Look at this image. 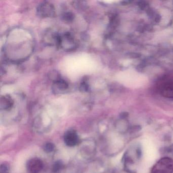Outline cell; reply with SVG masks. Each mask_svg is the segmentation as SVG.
<instances>
[{
    "instance_id": "cell-1",
    "label": "cell",
    "mask_w": 173,
    "mask_h": 173,
    "mask_svg": "<svg viewBox=\"0 0 173 173\" xmlns=\"http://www.w3.org/2000/svg\"><path fill=\"white\" fill-rule=\"evenodd\" d=\"M150 173H173V160L169 157L160 159L151 169Z\"/></svg>"
},
{
    "instance_id": "cell-2",
    "label": "cell",
    "mask_w": 173,
    "mask_h": 173,
    "mask_svg": "<svg viewBox=\"0 0 173 173\" xmlns=\"http://www.w3.org/2000/svg\"><path fill=\"white\" fill-rule=\"evenodd\" d=\"M37 12L41 17H55V8L53 5L48 2H43L40 4L37 8Z\"/></svg>"
},
{
    "instance_id": "cell-3",
    "label": "cell",
    "mask_w": 173,
    "mask_h": 173,
    "mask_svg": "<svg viewBox=\"0 0 173 173\" xmlns=\"http://www.w3.org/2000/svg\"><path fill=\"white\" fill-rule=\"evenodd\" d=\"M79 141L78 136L74 130H70L66 132L64 136V142L66 145L69 147L76 145Z\"/></svg>"
},
{
    "instance_id": "cell-4",
    "label": "cell",
    "mask_w": 173,
    "mask_h": 173,
    "mask_svg": "<svg viewBox=\"0 0 173 173\" xmlns=\"http://www.w3.org/2000/svg\"><path fill=\"white\" fill-rule=\"evenodd\" d=\"M27 167L30 173H38L43 168V163L40 159L34 158L27 162Z\"/></svg>"
},
{
    "instance_id": "cell-5",
    "label": "cell",
    "mask_w": 173,
    "mask_h": 173,
    "mask_svg": "<svg viewBox=\"0 0 173 173\" xmlns=\"http://www.w3.org/2000/svg\"><path fill=\"white\" fill-rule=\"evenodd\" d=\"M75 43L72 36L69 33H66L62 36H60V46H62L65 49H73Z\"/></svg>"
},
{
    "instance_id": "cell-6",
    "label": "cell",
    "mask_w": 173,
    "mask_h": 173,
    "mask_svg": "<svg viewBox=\"0 0 173 173\" xmlns=\"http://www.w3.org/2000/svg\"><path fill=\"white\" fill-rule=\"evenodd\" d=\"M68 88L67 83L62 79L55 81L53 85V91L55 93H61L65 91Z\"/></svg>"
},
{
    "instance_id": "cell-7",
    "label": "cell",
    "mask_w": 173,
    "mask_h": 173,
    "mask_svg": "<svg viewBox=\"0 0 173 173\" xmlns=\"http://www.w3.org/2000/svg\"><path fill=\"white\" fill-rule=\"evenodd\" d=\"M13 100L9 95L3 96L1 98L0 106L1 109L5 110L10 109L13 106Z\"/></svg>"
},
{
    "instance_id": "cell-8",
    "label": "cell",
    "mask_w": 173,
    "mask_h": 173,
    "mask_svg": "<svg viewBox=\"0 0 173 173\" xmlns=\"http://www.w3.org/2000/svg\"><path fill=\"white\" fill-rule=\"evenodd\" d=\"M161 95L167 98H173V86H169L164 88L161 91Z\"/></svg>"
},
{
    "instance_id": "cell-9",
    "label": "cell",
    "mask_w": 173,
    "mask_h": 173,
    "mask_svg": "<svg viewBox=\"0 0 173 173\" xmlns=\"http://www.w3.org/2000/svg\"><path fill=\"white\" fill-rule=\"evenodd\" d=\"M55 149V145L51 143H48L44 145V151L47 153H51L52 151H54Z\"/></svg>"
},
{
    "instance_id": "cell-10",
    "label": "cell",
    "mask_w": 173,
    "mask_h": 173,
    "mask_svg": "<svg viewBox=\"0 0 173 173\" xmlns=\"http://www.w3.org/2000/svg\"><path fill=\"white\" fill-rule=\"evenodd\" d=\"M62 18L66 22H71L74 19V15L71 12H67L62 15Z\"/></svg>"
},
{
    "instance_id": "cell-11",
    "label": "cell",
    "mask_w": 173,
    "mask_h": 173,
    "mask_svg": "<svg viewBox=\"0 0 173 173\" xmlns=\"http://www.w3.org/2000/svg\"><path fill=\"white\" fill-rule=\"evenodd\" d=\"M1 173H8L9 171V166L7 164H3L1 166Z\"/></svg>"
},
{
    "instance_id": "cell-12",
    "label": "cell",
    "mask_w": 173,
    "mask_h": 173,
    "mask_svg": "<svg viewBox=\"0 0 173 173\" xmlns=\"http://www.w3.org/2000/svg\"><path fill=\"white\" fill-rule=\"evenodd\" d=\"M62 164L60 162H57L53 166V171L55 172L58 171L62 167Z\"/></svg>"
},
{
    "instance_id": "cell-13",
    "label": "cell",
    "mask_w": 173,
    "mask_h": 173,
    "mask_svg": "<svg viewBox=\"0 0 173 173\" xmlns=\"http://www.w3.org/2000/svg\"><path fill=\"white\" fill-rule=\"evenodd\" d=\"M164 152L167 153L171 154V155H173V144L169 146L168 147L164 148Z\"/></svg>"
}]
</instances>
